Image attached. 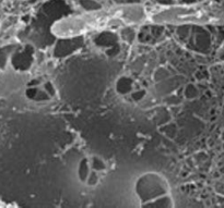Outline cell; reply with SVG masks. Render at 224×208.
<instances>
[{
  "instance_id": "1",
  "label": "cell",
  "mask_w": 224,
  "mask_h": 208,
  "mask_svg": "<svg viewBox=\"0 0 224 208\" xmlns=\"http://www.w3.org/2000/svg\"><path fill=\"white\" fill-rule=\"evenodd\" d=\"M145 18L147 12L142 7L126 6L65 18L54 24L51 32L58 37H73L115 24L138 23Z\"/></svg>"
}]
</instances>
